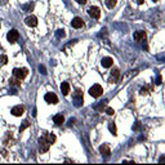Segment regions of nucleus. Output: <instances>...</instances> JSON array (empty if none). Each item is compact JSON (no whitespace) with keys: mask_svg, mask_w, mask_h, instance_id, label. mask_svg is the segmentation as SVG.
Instances as JSON below:
<instances>
[{"mask_svg":"<svg viewBox=\"0 0 165 165\" xmlns=\"http://www.w3.org/2000/svg\"><path fill=\"white\" fill-rule=\"evenodd\" d=\"M89 94L92 97H94V98H98V97H101L102 94H103V88H102L99 84H94L92 88L89 89Z\"/></svg>","mask_w":165,"mask_h":165,"instance_id":"nucleus-1","label":"nucleus"},{"mask_svg":"<svg viewBox=\"0 0 165 165\" xmlns=\"http://www.w3.org/2000/svg\"><path fill=\"white\" fill-rule=\"evenodd\" d=\"M39 143H40V152H41V154H44V152H46V151L49 150L50 143H49L48 138H46V134H44V136L40 137V139H39Z\"/></svg>","mask_w":165,"mask_h":165,"instance_id":"nucleus-2","label":"nucleus"},{"mask_svg":"<svg viewBox=\"0 0 165 165\" xmlns=\"http://www.w3.org/2000/svg\"><path fill=\"white\" fill-rule=\"evenodd\" d=\"M27 74H29V70L27 69H14L13 70V76L18 80H23L27 76Z\"/></svg>","mask_w":165,"mask_h":165,"instance_id":"nucleus-3","label":"nucleus"},{"mask_svg":"<svg viewBox=\"0 0 165 165\" xmlns=\"http://www.w3.org/2000/svg\"><path fill=\"white\" fill-rule=\"evenodd\" d=\"M18 38H19V32L17 30H10L9 32H8V35H7V39H8V41H9L10 44H14V43L18 40Z\"/></svg>","mask_w":165,"mask_h":165,"instance_id":"nucleus-4","label":"nucleus"},{"mask_svg":"<svg viewBox=\"0 0 165 165\" xmlns=\"http://www.w3.org/2000/svg\"><path fill=\"white\" fill-rule=\"evenodd\" d=\"M88 14L90 15V17L98 19L101 17V10H99V8H97V7H90L88 9Z\"/></svg>","mask_w":165,"mask_h":165,"instance_id":"nucleus-5","label":"nucleus"},{"mask_svg":"<svg viewBox=\"0 0 165 165\" xmlns=\"http://www.w3.org/2000/svg\"><path fill=\"white\" fill-rule=\"evenodd\" d=\"M44 99H45L46 102H48V103L56 105L57 102H58V97H57L54 93H46V94H45V97H44Z\"/></svg>","mask_w":165,"mask_h":165,"instance_id":"nucleus-6","label":"nucleus"},{"mask_svg":"<svg viewBox=\"0 0 165 165\" xmlns=\"http://www.w3.org/2000/svg\"><path fill=\"white\" fill-rule=\"evenodd\" d=\"M10 112H12V115H13V116H21V115H23V112H25V107L21 106V105L14 106V107L12 108Z\"/></svg>","mask_w":165,"mask_h":165,"instance_id":"nucleus-7","label":"nucleus"},{"mask_svg":"<svg viewBox=\"0 0 165 165\" xmlns=\"http://www.w3.org/2000/svg\"><path fill=\"white\" fill-rule=\"evenodd\" d=\"M119 76H120L119 69H113V70H111V75H110L108 82H116L117 79H119Z\"/></svg>","mask_w":165,"mask_h":165,"instance_id":"nucleus-8","label":"nucleus"},{"mask_svg":"<svg viewBox=\"0 0 165 165\" xmlns=\"http://www.w3.org/2000/svg\"><path fill=\"white\" fill-rule=\"evenodd\" d=\"M25 23L27 26H30V27H35L38 25V18L35 17V15H29V17H26Z\"/></svg>","mask_w":165,"mask_h":165,"instance_id":"nucleus-9","label":"nucleus"},{"mask_svg":"<svg viewBox=\"0 0 165 165\" xmlns=\"http://www.w3.org/2000/svg\"><path fill=\"white\" fill-rule=\"evenodd\" d=\"M71 25H72L74 29H80V27L84 26V22H82V19L80 17H75V18L72 19Z\"/></svg>","mask_w":165,"mask_h":165,"instance_id":"nucleus-10","label":"nucleus"},{"mask_svg":"<svg viewBox=\"0 0 165 165\" xmlns=\"http://www.w3.org/2000/svg\"><path fill=\"white\" fill-rule=\"evenodd\" d=\"M134 40L144 41L146 40V32H144V31H137V32H134Z\"/></svg>","mask_w":165,"mask_h":165,"instance_id":"nucleus-11","label":"nucleus"},{"mask_svg":"<svg viewBox=\"0 0 165 165\" xmlns=\"http://www.w3.org/2000/svg\"><path fill=\"white\" fill-rule=\"evenodd\" d=\"M99 152L103 156H106V158H108V156L111 155V150H110L108 144H102V146L99 147Z\"/></svg>","mask_w":165,"mask_h":165,"instance_id":"nucleus-12","label":"nucleus"},{"mask_svg":"<svg viewBox=\"0 0 165 165\" xmlns=\"http://www.w3.org/2000/svg\"><path fill=\"white\" fill-rule=\"evenodd\" d=\"M102 66L103 67H106V69H108V67H111V66L113 65V60L111 57H105V58H102Z\"/></svg>","mask_w":165,"mask_h":165,"instance_id":"nucleus-13","label":"nucleus"},{"mask_svg":"<svg viewBox=\"0 0 165 165\" xmlns=\"http://www.w3.org/2000/svg\"><path fill=\"white\" fill-rule=\"evenodd\" d=\"M70 84L69 82H62L61 84V92H62V94H63V96H69V93H70Z\"/></svg>","mask_w":165,"mask_h":165,"instance_id":"nucleus-14","label":"nucleus"},{"mask_svg":"<svg viewBox=\"0 0 165 165\" xmlns=\"http://www.w3.org/2000/svg\"><path fill=\"white\" fill-rule=\"evenodd\" d=\"M53 121H54V124H57V125H61V124H63V121H65V117L62 113H58V115H56L53 117Z\"/></svg>","mask_w":165,"mask_h":165,"instance_id":"nucleus-15","label":"nucleus"},{"mask_svg":"<svg viewBox=\"0 0 165 165\" xmlns=\"http://www.w3.org/2000/svg\"><path fill=\"white\" fill-rule=\"evenodd\" d=\"M75 101H76V105H77V106H80V105L82 103V96H81V92H80V90H76Z\"/></svg>","mask_w":165,"mask_h":165,"instance_id":"nucleus-16","label":"nucleus"},{"mask_svg":"<svg viewBox=\"0 0 165 165\" xmlns=\"http://www.w3.org/2000/svg\"><path fill=\"white\" fill-rule=\"evenodd\" d=\"M116 3H117V0H106V5H107L110 9H112V8L116 5Z\"/></svg>","mask_w":165,"mask_h":165,"instance_id":"nucleus-17","label":"nucleus"},{"mask_svg":"<svg viewBox=\"0 0 165 165\" xmlns=\"http://www.w3.org/2000/svg\"><path fill=\"white\" fill-rule=\"evenodd\" d=\"M46 138H48V141H49V143H50V144L56 142V136H54L53 133H49V134H46Z\"/></svg>","mask_w":165,"mask_h":165,"instance_id":"nucleus-18","label":"nucleus"},{"mask_svg":"<svg viewBox=\"0 0 165 165\" xmlns=\"http://www.w3.org/2000/svg\"><path fill=\"white\" fill-rule=\"evenodd\" d=\"M108 129H110V132H111L112 134H116L117 129H116V125L113 124V123H110V124H108Z\"/></svg>","mask_w":165,"mask_h":165,"instance_id":"nucleus-19","label":"nucleus"},{"mask_svg":"<svg viewBox=\"0 0 165 165\" xmlns=\"http://www.w3.org/2000/svg\"><path fill=\"white\" fill-rule=\"evenodd\" d=\"M29 127H30L29 121H27V120H26V121H23V125H22V127H21V128H19V132H23V130H25V129H26V128H29Z\"/></svg>","mask_w":165,"mask_h":165,"instance_id":"nucleus-20","label":"nucleus"},{"mask_svg":"<svg viewBox=\"0 0 165 165\" xmlns=\"http://www.w3.org/2000/svg\"><path fill=\"white\" fill-rule=\"evenodd\" d=\"M7 62H8V57L7 56H0V63L7 65Z\"/></svg>","mask_w":165,"mask_h":165,"instance_id":"nucleus-21","label":"nucleus"},{"mask_svg":"<svg viewBox=\"0 0 165 165\" xmlns=\"http://www.w3.org/2000/svg\"><path fill=\"white\" fill-rule=\"evenodd\" d=\"M65 35H66V34H65V30H58V31H57V36H58V38H63Z\"/></svg>","mask_w":165,"mask_h":165,"instance_id":"nucleus-22","label":"nucleus"},{"mask_svg":"<svg viewBox=\"0 0 165 165\" xmlns=\"http://www.w3.org/2000/svg\"><path fill=\"white\" fill-rule=\"evenodd\" d=\"M106 112H107V115H110V116H112L113 113H115V111H113L111 107H107V108H106Z\"/></svg>","mask_w":165,"mask_h":165,"instance_id":"nucleus-23","label":"nucleus"},{"mask_svg":"<svg viewBox=\"0 0 165 165\" xmlns=\"http://www.w3.org/2000/svg\"><path fill=\"white\" fill-rule=\"evenodd\" d=\"M32 8H34V4H27V5H25V7H23V9H25L26 12H27V9H32Z\"/></svg>","mask_w":165,"mask_h":165,"instance_id":"nucleus-24","label":"nucleus"},{"mask_svg":"<svg viewBox=\"0 0 165 165\" xmlns=\"http://www.w3.org/2000/svg\"><path fill=\"white\" fill-rule=\"evenodd\" d=\"M39 70H40V71H41L43 74H46V72H45V67H44V66H40V67H39Z\"/></svg>","mask_w":165,"mask_h":165,"instance_id":"nucleus-25","label":"nucleus"},{"mask_svg":"<svg viewBox=\"0 0 165 165\" xmlns=\"http://www.w3.org/2000/svg\"><path fill=\"white\" fill-rule=\"evenodd\" d=\"M76 1L79 3V4H85V3H86V0H76Z\"/></svg>","mask_w":165,"mask_h":165,"instance_id":"nucleus-26","label":"nucleus"},{"mask_svg":"<svg viewBox=\"0 0 165 165\" xmlns=\"http://www.w3.org/2000/svg\"><path fill=\"white\" fill-rule=\"evenodd\" d=\"M137 1H138V4H143L144 0H137Z\"/></svg>","mask_w":165,"mask_h":165,"instance_id":"nucleus-27","label":"nucleus"},{"mask_svg":"<svg viewBox=\"0 0 165 165\" xmlns=\"http://www.w3.org/2000/svg\"><path fill=\"white\" fill-rule=\"evenodd\" d=\"M7 3V0H0V4H5Z\"/></svg>","mask_w":165,"mask_h":165,"instance_id":"nucleus-28","label":"nucleus"},{"mask_svg":"<svg viewBox=\"0 0 165 165\" xmlns=\"http://www.w3.org/2000/svg\"><path fill=\"white\" fill-rule=\"evenodd\" d=\"M152 1H159V0H152Z\"/></svg>","mask_w":165,"mask_h":165,"instance_id":"nucleus-29","label":"nucleus"}]
</instances>
